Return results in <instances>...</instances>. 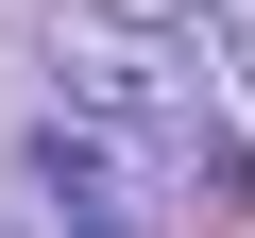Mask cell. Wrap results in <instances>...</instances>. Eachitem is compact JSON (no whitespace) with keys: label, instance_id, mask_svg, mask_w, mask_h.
<instances>
[{"label":"cell","instance_id":"1","mask_svg":"<svg viewBox=\"0 0 255 238\" xmlns=\"http://www.w3.org/2000/svg\"><path fill=\"white\" fill-rule=\"evenodd\" d=\"M34 221L51 238H153V136H119V119H51L34 136Z\"/></svg>","mask_w":255,"mask_h":238},{"label":"cell","instance_id":"2","mask_svg":"<svg viewBox=\"0 0 255 238\" xmlns=\"http://www.w3.org/2000/svg\"><path fill=\"white\" fill-rule=\"evenodd\" d=\"M51 68H68V102L85 119H119V136H153V153H187L204 119H187V68L153 51V34H119V17H68L51 34Z\"/></svg>","mask_w":255,"mask_h":238}]
</instances>
